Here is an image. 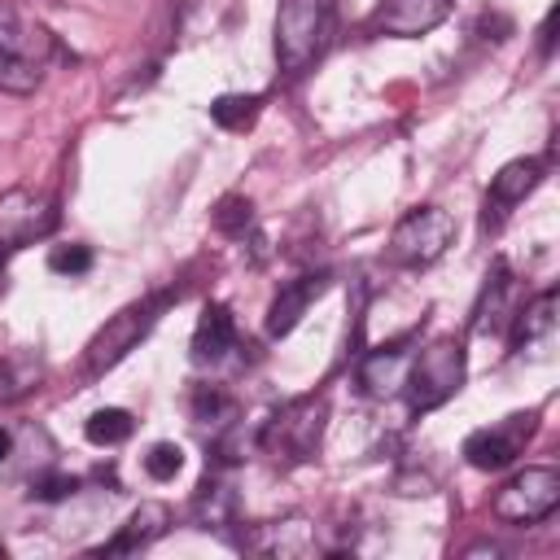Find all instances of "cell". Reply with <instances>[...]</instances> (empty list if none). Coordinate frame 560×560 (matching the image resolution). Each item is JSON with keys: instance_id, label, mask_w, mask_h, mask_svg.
<instances>
[{"instance_id": "obj_1", "label": "cell", "mask_w": 560, "mask_h": 560, "mask_svg": "<svg viewBox=\"0 0 560 560\" xmlns=\"http://www.w3.org/2000/svg\"><path fill=\"white\" fill-rule=\"evenodd\" d=\"M328 18H332V0H280V13H276L280 70L298 74L319 57L328 39Z\"/></svg>"}, {"instance_id": "obj_9", "label": "cell", "mask_w": 560, "mask_h": 560, "mask_svg": "<svg viewBox=\"0 0 560 560\" xmlns=\"http://www.w3.org/2000/svg\"><path fill=\"white\" fill-rule=\"evenodd\" d=\"M324 284H328V276H298V280H289V284L271 298V306H267V332H271V337L293 332L298 319L306 315V306L324 293Z\"/></svg>"}, {"instance_id": "obj_17", "label": "cell", "mask_w": 560, "mask_h": 560, "mask_svg": "<svg viewBox=\"0 0 560 560\" xmlns=\"http://www.w3.org/2000/svg\"><path fill=\"white\" fill-rule=\"evenodd\" d=\"M35 83H39V70H35L31 61L13 57V52L0 44V88H9V92H31Z\"/></svg>"}, {"instance_id": "obj_3", "label": "cell", "mask_w": 560, "mask_h": 560, "mask_svg": "<svg viewBox=\"0 0 560 560\" xmlns=\"http://www.w3.org/2000/svg\"><path fill=\"white\" fill-rule=\"evenodd\" d=\"M171 298L175 293H153V298H144V302H131V306H122L92 341H88V359H83V368H88V376H101V372H109L127 350H136V341L158 324V315L171 306Z\"/></svg>"}, {"instance_id": "obj_14", "label": "cell", "mask_w": 560, "mask_h": 560, "mask_svg": "<svg viewBox=\"0 0 560 560\" xmlns=\"http://www.w3.org/2000/svg\"><path fill=\"white\" fill-rule=\"evenodd\" d=\"M131 429H136V420H131V411H122V407H101V411H92L88 424H83L88 442H96V446H118V442L131 438Z\"/></svg>"}, {"instance_id": "obj_24", "label": "cell", "mask_w": 560, "mask_h": 560, "mask_svg": "<svg viewBox=\"0 0 560 560\" xmlns=\"http://www.w3.org/2000/svg\"><path fill=\"white\" fill-rule=\"evenodd\" d=\"M9 446H13V438H9V429H0V459L9 455Z\"/></svg>"}, {"instance_id": "obj_20", "label": "cell", "mask_w": 560, "mask_h": 560, "mask_svg": "<svg viewBox=\"0 0 560 560\" xmlns=\"http://www.w3.org/2000/svg\"><path fill=\"white\" fill-rule=\"evenodd\" d=\"M249 210H254V206H249L245 197H223L219 210H214V228L228 232V236H245V228H249V219H254Z\"/></svg>"}, {"instance_id": "obj_11", "label": "cell", "mask_w": 560, "mask_h": 560, "mask_svg": "<svg viewBox=\"0 0 560 560\" xmlns=\"http://www.w3.org/2000/svg\"><path fill=\"white\" fill-rule=\"evenodd\" d=\"M236 341V319L223 302H210L192 328V359L197 363H219Z\"/></svg>"}, {"instance_id": "obj_16", "label": "cell", "mask_w": 560, "mask_h": 560, "mask_svg": "<svg viewBox=\"0 0 560 560\" xmlns=\"http://www.w3.org/2000/svg\"><path fill=\"white\" fill-rule=\"evenodd\" d=\"M402 341H394V346H385V350H376L368 363H363V385H368V394H389L394 385H398V363H402Z\"/></svg>"}, {"instance_id": "obj_26", "label": "cell", "mask_w": 560, "mask_h": 560, "mask_svg": "<svg viewBox=\"0 0 560 560\" xmlns=\"http://www.w3.org/2000/svg\"><path fill=\"white\" fill-rule=\"evenodd\" d=\"M0 556H4V542H0Z\"/></svg>"}, {"instance_id": "obj_22", "label": "cell", "mask_w": 560, "mask_h": 560, "mask_svg": "<svg viewBox=\"0 0 560 560\" xmlns=\"http://www.w3.org/2000/svg\"><path fill=\"white\" fill-rule=\"evenodd\" d=\"M74 477L70 472H44V477H35L31 481V499H39V503H57V499H66V494H74Z\"/></svg>"}, {"instance_id": "obj_5", "label": "cell", "mask_w": 560, "mask_h": 560, "mask_svg": "<svg viewBox=\"0 0 560 560\" xmlns=\"http://www.w3.org/2000/svg\"><path fill=\"white\" fill-rule=\"evenodd\" d=\"M464 381V341L442 337L429 350H420V359L407 368V402L411 411H429L438 402H446Z\"/></svg>"}, {"instance_id": "obj_4", "label": "cell", "mask_w": 560, "mask_h": 560, "mask_svg": "<svg viewBox=\"0 0 560 560\" xmlns=\"http://www.w3.org/2000/svg\"><path fill=\"white\" fill-rule=\"evenodd\" d=\"M455 241V219L442 206H416L407 210L389 232V258L398 267H429L446 254Z\"/></svg>"}, {"instance_id": "obj_6", "label": "cell", "mask_w": 560, "mask_h": 560, "mask_svg": "<svg viewBox=\"0 0 560 560\" xmlns=\"http://www.w3.org/2000/svg\"><path fill=\"white\" fill-rule=\"evenodd\" d=\"M560 503V472L556 468H525L516 472L499 494H494V516L508 525H534L542 516H551V508Z\"/></svg>"}, {"instance_id": "obj_19", "label": "cell", "mask_w": 560, "mask_h": 560, "mask_svg": "<svg viewBox=\"0 0 560 560\" xmlns=\"http://www.w3.org/2000/svg\"><path fill=\"white\" fill-rule=\"evenodd\" d=\"M35 368L31 363H22V359H4L0 363V402H13V398H22L31 385H35Z\"/></svg>"}, {"instance_id": "obj_23", "label": "cell", "mask_w": 560, "mask_h": 560, "mask_svg": "<svg viewBox=\"0 0 560 560\" xmlns=\"http://www.w3.org/2000/svg\"><path fill=\"white\" fill-rule=\"evenodd\" d=\"M192 407H197V416H201V420H206V416H210V411H219V407H223V394H214V389H201V394H197V402H192Z\"/></svg>"}, {"instance_id": "obj_13", "label": "cell", "mask_w": 560, "mask_h": 560, "mask_svg": "<svg viewBox=\"0 0 560 560\" xmlns=\"http://www.w3.org/2000/svg\"><path fill=\"white\" fill-rule=\"evenodd\" d=\"M556 337V293H538L521 315H516V328H512V346L516 350H529V346H547Z\"/></svg>"}, {"instance_id": "obj_12", "label": "cell", "mask_w": 560, "mask_h": 560, "mask_svg": "<svg viewBox=\"0 0 560 560\" xmlns=\"http://www.w3.org/2000/svg\"><path fill=\"white\" fill-rule=\"evenodd\" d=\"M538 179H542V162H538V158H516V162H508V166L490 179V192H486V210H494V223H499V214H508V206H516Z\"/></svg>"}, {"instance_id": "obj_15", "label": "cell", "mask_w": 560, "mask_h": 560, "mask_svg": "<svg viewBox=\"0 0 560 560\" xmlns=\"http://www.w3.org/2000/svg\"><path fill=\"white\" fill-rule=\"evenodd\" d=\"M258 96L254 92H228L219 101H210V118L223 127V131H245L254 118H258Z\"/></svg>"}, {"instance_id": "obj_10", "label": "cell", "mask_w": 560, "mask_h": 560, "mask_svg": "<svg viewBox=\"0 0 560 560\" xmlns=\"http://www.w3.org/2000/svg\"><path fill=\"white\" fill-rule=\"evenodd\" d=\"M166 525H171V508H166V503H140V508L131 512V521L101 547V556H127V551H140V547H149L153 538H162Z\"/></svg>"}, {"instance_id": "obj_25", "label": "cell", "mask_w": 560, "mask_h": 560, "mask_svg": "<svg viewBox=\"0 0 560 560\" xmlns=\"http://www.w3.org/2000/svg\"><path fill=\"white\" fill-rule=\"evenodd\" d=\"M4 258H9V249H4V245H0V271H4Z\"/></svg>"}, {"instance_id": "obj_8", "label": "cell", "mask_w": 560, "mask_h": 560, "mask_svg": "<svg viewBox=\"0 0 560 560\" xmlns=\"http://www.w3.org/2000/svg\"><path fill=\"white\" fill-rule=\"evenodd\" d=\"M446 13H451V0H381V4L372 9L368 26H372L376 35L411 39V35L433 31Z\"/></svg>"}, {"instance_id": "obj_21", "label": "cell", "mask_w": 560, "mask_h": 560, "mask_svg": "<svg viewBox=\"0 0 560 560\" xmlns=\"http://www.w3.org/2000/svg\"><path fill=\"white\" fill-rule=\"evenodd\" d=\"M48 267H52L57 276H83V271L92 267V249H88V245H57V249L48 254Z\"/></svg>"}, {"instance_id": "obj_7", "label": "cell", "mask_w": 560, "mask_h": 560, "mask_svg": "<svg viewBox=\"0 0 560 560\" xmlns=\"http://www.w3.org/2000/svg\"><path fill=\"white\" fill-rule=\"evenodd\" d=\"M529 429H534V411L508 416L499 429H477V433L464 442V459H468L472 468H481V472H499V468H508V464L521 455V442L529 438Z\"/></svg>"}, {"instance_id": "obj_2", "label": "cell", "mask_w": 560, "mask_h": 560, "mask_svg": "<svg viewBox=\"0 0 560 560\" xmlns=\"http://www.w3.org/2000/svg\"><path fill=\"white\" fill-rule=\"evenodd\" d=\"M324 420H328V402L324 398H293L284 402L262 429H258V446L276 459H311L319 451L324 438Z\"/></svg>"}, {"instance_id": "obj_18", "label": "cell", "mask_w": 560, "mask_h": 560, "mask_svg": "<svg viewBox=\"0 0 560 560\" xmlns=\"http://www.w3.org/2000/svg\"><path fill=\"white\" fill-rule=\"evenodd\" d=\"M179 468H184V451H179L175 442H153V446H149V455H144V472H149L153 481H171Z\"/></svg>"}]
</instances>
